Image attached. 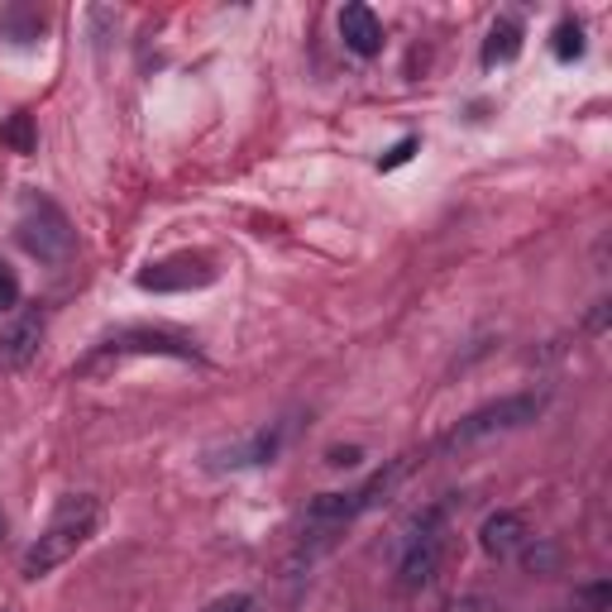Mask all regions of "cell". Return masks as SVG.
Listing matches in <instances>:
<instances>
[{"label": "cell", "mask_w": 612, "mask_h": 612, "mask_svg": "<svg viewBox=\"0 0 612 612\" xmlns=\"http://www.w3.org/2000/svg\"><path fill=\"white\" fill-rule=\"evenodd\" d=\"M125 354H173V359H191V345L187 340H173V335H159V330H120L111 340L96 350L87 364H82V374L96 364H105V359H125Z\"/></svg>", "instance_id": "obj_5"}, {"label": "cell", "mask_w": 612, "mask_h": 612, "mask_svg": "<svg viewBox=\"0 0 612 612\" xmlns=\"http://www.w3.org/2000/svg\"><path fill=\"white\" fill-rule=\"evenodd\" d=\"M20 245L29 249L34 259H43V263L67 259L72 254V225H67V215L58 211L48 197H29V201H24V211H20Z\"/></svg>", "instance_id": "obj_4"}, {"label": "cell", "mask_w": 612, "mask_h": 612, "mask_svg": "<svg viewBox=\"0 0 612 612\" xmlns=\"http://www.w3.org/2000/svg\"><path fill=\"white\" fill-rule=\"evenodd\" d=\"M412 153H416V139L407 135V139H398L388 153H383V159H378V167H383V173H392V167H402L407 159H412Z\"/></svg>", "instance_id": "obj_15"}, {"label": "cell", "mask_w": 612, "mask_h": 612, "mask_svg": "<svg viewBox=\"0 0 612 612\" xmlns=\"http://www.w3.org/2000/svg\"><path fill=\"white\" fill-rule=\"evenodd\" d=\"M340 39H345L350 53L374 58L383 48V24H378V15L369 5H345L340 10Z\"/></svg>", "instance_id": "obj_8"}, {"label": "cell", "mask_w": 612, "mask_h": 612, "mask_svg": "<svg viewBox=\"0 0 612 612\" xmlns=\"http://www.w3.org/2000/svg\"><path fill=\"white\" fill-rule=\"evenodd\" d=\"M412 470H416V454H402V460L383 464L378 474H369L359 488H350V494H321L316 502H311L307 517L311 522H326V526H345V522L364 517V512H374L378 502H388L392 494H398V484Z\"/></svg>", "instance_id": "obj_2"}, {"label": "cell", "mask_w": 612, "mask_h": 612, "mask_svg": "<svg viewBox=\"0 0 612 612\" xmlns=\"http://www.w3.org/2000/svg\"><path fill=\"white\" fill-rule=\"evenodd\" d=\"M207 612H254V598L249 594H230V598H215Z\"/></svg>", "instance_id": "obj_17"}, {"label": "cell", "mask_w": 612, "mask_h": 612, "mask_svg": "<svg viewBox=\"0 0 612 612\" xmlns=\"http://www.w3.org/2000/svg\"><path fill=\"white\" fill-rule=\"evenodd\" d=\"M436 565H440V536H422V541H407V555H402V589H426L436 579Z\"/></svg>", "instance_id": "obj_10"}, {"label": "cell", "mask_w": 612, "mask_h": 612, "mask_svg": "<svg viewBox=\"0 0 612 612\" xmlns=\"http://www.w3.org/2000/svg\"><path fill=\"white\" fill-rule=\"evenodd\" d=\"M96 526H101V502H96L91 494L63 498V508H58L53 522L43 526V536L29 550H24L20 574H24V579H43V574H53L63 560H72L82 546L91 541Z\"/></svg>", "instance_id": "obj_1"}, {"label": "cell", "mask_w": 612, "mask_h": 612, "mask_svg": "<svg viewBox=\"0 0 612 612\" xmlns=\"http://www.w3.org/2000/svg\"><path fill=\"white\" fill-rule=\"evenodd\" d=\"M522 53V24L517 20H498L488 29V43H484V63L498 67V63H512Z\"/></svg>", "instance_id": "obj_12"}, {"label": "cell", "mask_w": 612, "mask_h": 612, "mask_svg": "<svg viewBox=\"0 0 612 612\" xmlns=\"http://www.w3.org/2000/svg\"><path fill=\"white\" fill-rule=\"evenodd\" d=\"M39 340H43V316H20L15 326L0 330V369H24L34 354H39Z\"/></svg>", "instance_id": "obj_7"}, {"label": "cell", "mask_w": 612, "mask_h": 612, "mask_svg": "<svg viewBox=\"0 0 612 612\" xmlns=\"http://www.w3.org/2000/svg\"><path fill=\"white\" fill-rule=\"evenodd\" d=\"M15 302H20V283H15V273L0 263V311H10Z\"/></svg>", "instance_id": "obj_16"}, {"label": "cell", "mask_w": 612, "mask_h": 612, "mask_svg": "<svg viewBox=\"0 0 612 612\" xmlns=\"http://www.w3.org/2000/svg\"><path fill=\"white\" fill-rule=\"evenodd\" d=\"M0 139H5L15 153H34V143H39V135H34V120H29V115H10V125L0 129Z\"/></svg>", "instance_id": "obj_13"}, {"label": "cell", "mask_w": 612, "mask_h": 612, "mask_svg": "<svg viewBox=\"0 0 612 612\" xmlns=\"http://www.w3.org/2000/svg\"><path fill=\"white\" fill-rule=\"evenodd\" d=\"M278 446H283L278 430H259V436L239 440V446L211 450V464H221V470H249V464H268L278 454Z\"/></svg>", "instance_id": "obj_9"}, {"label": "cell", "mask_w": 612, "mask_h": 612, "mask_svg": "<svg viewBox=\"0 0 612 612\" xmlns=\"http://www.w3.org/2000/svg\"><path fill=\"white\" fill-rule=\"evenodd\" d=\"M326 464H330V470H350V464H359V450H354V446L330 450V454H326Z\"/></svg>", "instance_id": "obj_18"}, {"label": "cell", "mask_w": 612, "mask_h": 612, "mask_svg": "<svg viewBox=\"0 0 612 612\" xmlns=\"http://www.w3.org/2000/svg\"><path fill=\"white\" fill-rule=\"evenodd\" d=\"M215 283V268L207 259H167V263H149L139 273L143 292H191V287Z\"/></svg>", "instance_id": "obj_6"}, {"label": "cell", "mask_w": 612, "mask_h": 612, "mask_svg": "<svg viewBox=\"0 0 612 612\" xmlns=\"http://www.w3.org/2000/svg\"><path fill=\"white\" fill-rule=\"evenodd\" d=\"M522 536H526L522 512H494V517L484 522V532H478V541H484L488 555H512V550L522 546Z\"/></svg>", "instance_id": "obj_11"}, {"label": "cell", "mask_w": 612, "mask_h": 612, "mask_svg": "<svg viewBox=\"0 0 612 612\" xmlns=\"http://www.w3.org/2000/svg\"><path fill=\"white\" fill-rule=\"evenodd\" d=\"M541 407L546 402L536 398V392L488 402V407H478V412L460 416V422L440 436V450H464V446H478V440H488V436H508V430H517V426H532L536 416H541Z\"/></svg>", "instance_id": "obj_3"}, {"label": "cell", "mask_w": 612, "mask_h": 612, "mask_svg": "<svg viewBox=\"0 0 612 612\" xmlns=\"http://www.w3.org/2000/svg\"><path fill=\"white\" fill-rule=\"evenodd\" d=\"M555 58L560 63H574V58H584V29L574 20H565L555 29Z\"/></svg>", "instance_id": "obj_14"}, {"label": "cell", "mask_w": 612, "mask_h": 612, "mask_svg": "<svg viewBox=\"0 0 612 612\" xmlns=\"http://www.w3.org/2000/svg\"><path fill=\"white\" fill-rule=\"evenodd\" d=\"M0 532H5V522H0Z\"/></svg>", "instance_id": "obj_19"}]
</instances>
